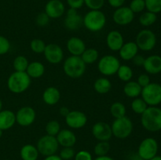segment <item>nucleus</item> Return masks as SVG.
I'll return each instance as SVG.
<instances>
[{
  "instance_id": "1",
  "label": "nucleus",
  "mask_w": 161,
  "mask_h": 160,
  "mask_svg": "<svg viewBox=\"0 0 161 160\" xmlns=\"http://www.w3.org/2000/svg\"><path fill=\"white\" fill-rule=\"evenodd\" d=\"M141 123L149 132L156 133L161 130V108L157 106H149L141 115Z\"/></svg>"
},
{
  "instance_id": "2",
  "label": "nucleus",
  "mask_w": 161,
  "mask_h": 160,
  "mask_svg": "<svg viewBox=\"0 0 161 160\" xmlns=\"http://www.w3.org/2000/svg\"><path fill=\"white\" fill-rule=\"evenodd\" d=\"M31 85V78L26 72H14L9 76L7 87L11 93L20 94L26 91Z\"/></svg>"
},
{
  "instance_id": "3",
  "label": "nucleus",
  "mask_w": 161,
  "mask_h": 160,
  "mask_svg": "<svg viewBox=\"0 0 161 160\" xmlns=\"http://www.w3.org/2000/svg\"><path fill=\"white\" fill-rule=\"evenodd\" d=\"M86 64L79 56H70L66 58L63 64L64 74L69 78H78L83 76L86 72Z\"/></svg>"
},
{
  "instance_id": "4",
  "label": "nucleus",
  "mask_w": 161,
  "mask_h": 160,
  "mask_svg": "<svg viewBox=\"0 0 161 160\" xmlns=\"http://www.w3.org/2000/svg\"><path fill=\"white\" fill-rule=\"evenodd\" d=\"M83 24L90 31L97 32L106 24V17L101 9L90 10L83 17Z\"/></svg>"
},
{
  "instance_id": "5",
  "label": "nucleus",
  "mask_w": 161,
  "mask_h": 160,
  "mask_svg": "<svg viewBox=\"0 0 161 160\" xmlns=\"http://www.w3.org/2000/svg\"><path fill=\"white\" fill-rule=\"evenodd\" d=\"M113 136L118 139H126L133 132V122L129 117L124 115L121 118L115 119L111 125Z\"/></svg>"
},
{
  "instance_id": "6",
  "label": "nucleus",
  "mask_w": 161,
  "mask_h": 160,
  "mask_svg": "<svg viewBox=\"0 0 161 160\" xmlns=\"http://www.w3.org/2000/svg\"><path fill=\"white\" fill-rule=\"evenodd\" d=\"M141 96L148 106H157L161 104V84L150 83L142 88Z\"/></svg>"
},
{
  "instance_id": "7",
  "label": "nucleus",
  "mask_w": 161,
  "mask_h": 160,
  "mask_svg": "<svg viewBox=\"0 0 161 160\" xmlns=\"http://www.w3.org/2000/svg\"><path fill=\"white\" fill-rule=\"evenodd\" d=\"M119 66V60L116 56L109 54L102 56L97 63V69L99 72L105 76L116 75Z\"/></svg>"
},
{
  "instance_id": "8",
  "label": "nucleus",
  "mask_w": 161,
  "mask_h": 160,
  "mask_svg": "<svg viewBox=\"0 0 161 160\" xmlns=\"http://www.w3.org/2000/svg\"><path fill=\"white\" fill-rule=\"evenodd\" d=\"M36 147L40 155L47 157L56 154L59 147V144L57 141L56 136L46 134L39 138Z\"/></svg>"
},
{
  "instance_id": "9",
  "label": "nucleus",
  "mask_w": 161,
  "mask_h": 160,
  "mask_svg": "<svg viewBox=\"0 0 161 160\" xmlns=\"http://www.w3.org/2000/svg\"><path fill=\"white\" fill-rule=\"evenodd\" d=\"M135 43L138 50L148 52L153 50L157 44V36L155 33L149 29H144L138 33L135 39Z\"/></svg>"
},
{
  "instance_id": "10",
  "label": "nucleus",
  "mask_w": 161,
  "mask_h": 160,
  "mask_svg": "<svg viewBox=\"0 0 161 160\" xmlns=\"http://www.w3.org/2000/svg\"><path fill=\"white\" fill-rule=\"evenodd\" d=\"M158 149L159 145L157 140L153 137H147L140 143L137 153L143 160H149L157 155Z\"/></svg>"
},
{
  "instance_id": "11",
  "label": "nucleus",
  "mask_w": 161,
  "mask_h": 160,
  "mask_svg": "<svg viewBox=\"0 0 161 160\" xmlns=\"http://www.w3.org/2000/svg\"><path fill=\"white\" fill-rule=\"evenodd\" d=\"M65 123L69 128L78 130L86 125L87 122V116L83 111L74 110L70 111L69 114L64 117Z\"/></svg>"
},
{
  "instance_id": "12",
  "label": "nucleus",
  "mask_w": 161,
  "mask_h": 160,
  "mask_svg": "<svg viewBox=\"0 0 161 160\" xmlns=\"http://www.w3.org/2000/svg\"><path fill=\"white\" fill-rule=\"evenodd\" d=\"M16 115V122L19 125L23 127H27L33 124L36 119V112L31 107L25 106L20 108Z\"/></svg>"
},
{
  "instance_id": "13",
  "label": "nucleus",
  "mask_w": 161,
  "mask_h": 160,
  "mask_svg": "<svg viewBox=\"0 0 161 160\" xmlns=\"http://www.w3.org/2000/svg\"><path fill=\"white\" fill-rule=\"evenodd\" d=\"M113 21L119 26H126L131 23L135 19V13L129 6H121L117 8L113 14Z\"/></svg>"
},
{
  "instance_id": "14",
  "label": "nucleus",
  "mask_w": 161,
  "mask_h": 160,
  "mask_svg": "<svg viewBox=\"0 0 161 160\" xmlns=\"http://www.w3.org/2000/svg\"><path fill=\"white\" fill-rule=\"evenodd\" d=\"M43 54L46 60L52 64H60L64 58L63 50L60 45L55 43H50L46 45Z\"/></svg>"
},
{
  "instance_id": "15",
  "label": "nucleus",
  "mask_w": 161,
  "mask_h": 160,
  "mask_svg": "<svg viewBox=\"0 0 161 160\" xmlns=\"http://www.w3.org/2000/svg\"><path fill=\"white\" fill-rule=\"evenodd\" d=\"M92 134L98 141H108L113 136L111 125L105 122H97L92 126Z\"/></svg>"
},
{
  "instance_id": "16",
  "label": "nucleus",
  "mask_w": 161,
  "mask_h": 160,
  "mask_svg": "<svg viewBox=\"0 0 161 160\" xmlns=\"http://www.w3.org/2000/svg\"><path fill=\"white\" fill-rule=\"evenodd\" d=\"M65 6L61 0H49L45 6L44 12L50 19H58L64 13Z\"/></svg>"
},
{
  "instance_id": "17",
  "label": "nucleus",
  "mask_w": 161,
  "mask_h": 160,
  "mask_svg": "<svg viewBox=\"0 0 161 160\" xmlns=\"http://www.w3.org/2000/svg\"><path fill=\"white\" fill-rule=\"evenodd\" d=\"M64 24L67 29L70 31H75L79 29L83 24V17L78 13L77 9L69 8L64 20Z\"/></svg>"
},
{
  "instance_id": "18",
  "label": "nucleus",
  "mask_w": 161,
  "mask_h": 160,
  "mask_svg": "<svg viewBox=\"0 0 161 160\" xmlns=\"http://www.w3.org/2000/svg\"><path fill=\"white\" fill-rule=\"evenodd\" d=\"M124 43V36L119 31L113 30L109 31L106 36V44L112 51H119Z\"/></svg>"
},
{
  "instance_id": "19",
  "label": "nucleus",
  "mask_w": 161,
  "mask_h": 160,
  "mask_svg": "<svg viewBox=\"0 0 161 160\" xmlns=\"http://www.w3.org/2000/svg\"><path fill=\"white\" fill-rule=\"evenodd\" d=\"M149 75H157L161 72V56L151 55L145 59L142 66Z\"/></svg>"
},
{
  "instance_id": "20",
  "label": "nucleus",
  "mask_w": 161,
  "mask_h": 160,
  "mask_svg": "<svg viewBox=\"0 0 161 160\" xmlns=\"http://www.w3.org/2000/svg\"><path fill=\"white\" fill-rule=\"evenodd\" d=\"M59 146L64 147H73L76 143V136L73 131L68 129H63L60 130L56 136Z\"/></svg>"
},
{
  "instance_id": "21",
  "label": "nucleus",
  "mask_w": 161,
  "mask_h": 160,
  "mask_svg": "<svg viewBox=\"0 0 161 160\" xmlns=\"http://www.w3.org/2000/svg\"><path fill=\"white\" fill-rule=\"evenodd\" d=\"M67 50L72 56H80L82 53L86 50V44L84 41L78 37H72L68 40Z\"/></svg>"
},
{
  "instance_id": "22",
  "label": "nucleus",
  "mask_w": 161,
  "mask_h": 160,
  "mask_svg": "<svg viewBox=\"0 0 161 160\" xmlns=\"http://www.w3.org/2000/svg\"><path fill=\"white\" fill-rule=\"evenodd\" d=\"M138 47L135 42H124L119 50V56L124 61H131L138 53Z\"/></svg>"
},
{
  "instance_id": "23",
  "label": "nucleus",
  "mask_w": 161,
  "mask_h": 160,
  "mask_svg": "<svg viewBox=\"0 0 161 160\" xmlns=\"http://www.w3.org/2000/svg\"><path fill=\"white\" fill-rule=\"evenodd\" d=\"M61 99V93L58 88L54 86H49L42 93V100L44 103L50 106H53Z\"/></svg>"
},
{
  "instance_id": "24",
  "label": "nucleus",
  "mask_w": 161,
  "mask_h": 160,
  "mask_svg": "<svg viewBox=\"0 0 161 160\" xmlns=\"http://www.w3.org/2000/svg\"><path fill=\"white\" fill-rule=\"evenodd\" d=\"M16 123V115L14 111L10 110H2L0 111V129L7 130Z\"/></svg>"
},
{
  "instance_id": "25",
  "label": "nucleus",
  "mask_w": 161,
  "mask_h": 160,
  "mask_svg": "<svg viewBox=\"0 0 161 160\" xmlns=\"http://www.w3.org/2000/svg\"><path fill=\"white\" fill-rule=\"evenodd\" d=\"M26 73L31 78H39L45 73V66L39 61H32L28 64Z\"/></svg>"
},
{
  "instance_id": "26",
  "label": "nucleus",
  "mask_w": 161,
  "mask_h": 160,
  "mask_svg": "<svg viewBox=\"0 0 161 160\" xmlns=\"http://www.w3.org/2000/svg\"><path fill=\"white\" fill-rule=\"evenodd\" d=\"M20 155L22 160H37L39 153L36 146L28 144L20 148Z\"/></svg>"
},
{
  "instance_id": "27",
  "label": "nucleus",
  "mask_w": 161,
  "mask_h": 160,
  "mask_svg": "<svg viewBox=\"0 0 161 160\" xmlns=\"http://www.w3.org/2000/svg\"><path fill=\"white\" fill-rule=\"evenodd\" d=\"M142 88L136 81H129L126 83L124 87V93L127 97L136 98L141 95Z\"/></svg>"
},
{
  "instance_id": "28",
  "label": "nucleus",
  "mask_w": 161,
  "mask_h": 160,
  "mask_svg": "<svg viewBox=\"0 0 161 160\" xmlns=\"http://www.w3.org/2000/svg\"><path fill=\"white\" fill-rule=\"evenodd\" d=\"M94 89L97 93L106 94L111 90L112 83L108 78L105 77H101L97 78L94 82Z\"/></svg>"
},
{
  "instance_id": "29",
  "label": "nucleus",
  "mask_w": 161,
  "mask_h": 160,
  "mask_svg": "<svg viewBox=\"0 0 161 160\" xmlns=\"http://www.w3.org/2000/svg\"><path fill=\"white\" fill-rule=\"evenodd\" d=\"M80 57L86 64H91L95 63L98 60L99 53L94 48H86L82 53Z\"/></svg>"
},
{
  "instance_id": "30",
  "label": "nucleus",
  "mask_w": 161,
  "mask_h": 160,
  "mask_svg": "<svg viewBox=\"0 0 161 160\" xmlns=\"http://www.w3.org/2000/svg\"><path fill=\"white\" fill-rule=\"evenodd\" d=\"M116 74L118 75L119 79L125 83L130 81L134 75L131 67L127 64H120Z\"/></svg>"
},
{
  "instance_id": "31",
  "label": "nucleus",
  "mask_w": 161,
  "mask_h": 160,
  "mask_svg": "<svg viewBox=\"0 0 161 160\" xmlns=\"http://www.w3.org/2000/svg\"><path fill=\"white\" fill-rule=\"evenodd\" d=\"M109 111L111 115L115 119H118V118H121L123 116L126 115V107L123 103L119 101L114 102L110 106Z\"/></svg>"
},
{
  "instance_id": "32",
  "label": "nucleus",
  "mask_w": 161,
  "mask_h": 160,
  "mask_svg": "<svg viewBox=\"0 0 161 160\" xmlns=\"http://www.w3.org/2000/svg\"><path fill=\"white\" fill-rule=\"evenodd\" d=\"M157 20V16L156 13H153L149 11L143 13L139 17V23L143 27H149L156 23Z\"/></svg>"
},
{
  "instance_id": "33",
  "label": "nucleus",
  "mask_w": 161,
  "mask_h": 160,
  "mask_svg": "<svg viewBox=\"0 0 161 160\" xmlns=\"http://www.w3.org/2000/svg\"><path fill=\"white\" fill-rule=\"evenodd\" d=\"M131 109L135 114L138 115H142L149 106H148L147 104L146 103L144 100L142 98H140V97H136V98H134V100L131 102Z\"/></svg>"
},
{
  "instance_id": "34",
  "label": "nucleus",
  "mask_w": 161,
  "mask_h": 160,
  "mask_svg": "<svg viewBox=\"0 0 161 160\" xmlns=\"http://www.w3.org/2000/svg\"><path fill=\"white\" fill-rule=\"evenodd\" d=\"M29 62L25 56L19 55L14 60V68L15 72H26Z\"/></svg>"
},
{
  "instance_id": "35",
  "label": "nucleus",
  "mask_w": 161,
  "mask_h": 160,
  "mask_svg": "<svg viewBox=\"0 0 161 160\" xmlns=\"http://www.w3.org/2000/svg\"><path fill=\"white\" fill-rule=\"evenodd\" d=\"M110 151V144L108 141H98L94 146V152L97 156H104L108 155Z\"/></svg>"
},
{
  "instance_id": "36",
  "label": "nucleus",
  "mask_w": 161,
  "mask_h": 160,
  "mask_svg": "<svg viewBox=\"0 0 161 160\" xmlns=\"http://www.w3.org/2000/svg\"><path fill=\"white\" fill-rule=\"evenodd\" d=\"M46 133L50 136H56L61 130V125L57 120H51L48 122L45 127Z\"/></svg>"
},
{
  "instance_id": "37",
  "label": "nucleus",
  "mask_w": 161,
  "mask_h": 160,
  "mask_svg": "<svg viewBox=\"0 0 161 160\" xmlns=\"http://www.w3.org/2000/svg\"><path fill=\"white\" fill-rule=\"evenodd\" d=\"M46 43L43 40L40 39H34L30 42V48L31 51L35 53H43L46 48Z\"/></svg>"
},
{
  "instance_id": "38",
  "label": "nucleus",
  "mask_w": 161,
  "mask_h": 160,
  "mask_svg": "<svg viewBox=\"0 0 161 160\" xmlns=\"http://www.w3.org/2000/svg\"><path fill=\"white\" fill-rule=\"evenodd\" d=\"M146 9L153 13L161 12V0H145Z\"/></svg>"
},
{
  "instance_id": "39",
  "label": "nucleus",
  "mask_w": 161,
  "mask_h": 160,
  "mask_svg": "<svg viewBox=\"0 0 161 160\" xmlns=\"http://www.w3.org/2000/svg\"><path fill=\"white\" fill-rule=\"evenodd\" d=\"M129 8L134 13H139L146 9L145 0H132L130 3Z\"/></svg>"
},
{
  "instance_id": "40",
  "label": "nucleus",
  "mask_w": 161,
  "mask_h": 160,
  "mask_svg": "<svg viewBox=\"0 0 161 160\" xmlns=\"http://www.w3.org/2000/svg\"><path fill=\"white\" fill-rule=\"evenodd\" d=\"M75 152L72 147H62L59 153V156L62 160H71L75 157Z\"/></svg>"
},
{
  "instance_id": "41",
  "label": "nucleus",
  "mask_w": 161,
  "mask_h": 160,
  "mask_svg": "<svg viewBox=\"0 0 161 160\" xmlns=\"http://www.w3.org/2000/svg\"><path fill=\"white\" fill-rule=\"evenodd\" d=\"M84 4L91 10H98L105 5V0H84Z\"/></svg>"
},
{
  "instance_id": "42",
  "label": "nucleus",
  "mask_w": 161,
  "mask_h": 160,
  "mask_svg": "<svg viewBox=\"0 0 161 160\" xmlns=\"http://www.w3.org/2000/svg\"><path fill=\"white\" fill-rule=\"evenodd\" d=\"M50 17H48L47 13L45 12L39 13L37 16H36V23L38 26L39 27H45L50 22Z\"/></svg>"
},
{
  "instance_id": "43",
  "label": "nucleus",
  "mask_w": 161,
  "mask_h": 160,
  "mask_svg": "<svg viewBox=\"0 0 161 160\" xmlns=\"http://www.w3.org/2000/svg\"><path fill=\"white\" fill-rule=\"evenodd\" d=\"M10 50V42L5 36L0 35V55L7 53Z\"/></svg>"
},
{
  "instance_id": "44",
  "label": "nucleus",
  "mask_w": 161,
  "mask_h": 160,
  "mask_svg": "<svg viewBox=\"0 0 161 160\" xmlns=\"http://www.w3.org/2000/svg\"><path fill=\"white\" fill-rule=\"evenodd\" d=\"M75 160H94L93 159V156L91 153L88 151L86 150H81L75 153V157H74Z\"/></svg>"
},
{
  "instance_id": "45",
  "label": "nucleus",
  "mask_w": 161,
  "mask_h": 160,
  "mask_svg": "<svg viewBox=\"0 0 161 160\" xmlns=\"http://www.w3.org/2000/svg\"><path fill=\"white\" fill-rule=\"evenodd\" d=\"M136 82L140 85L142 88H143L150 83V77L148 74H141L138 77V79Z\"/></svg>"
},
{
  "instance_id": "46",
  "label": "nucleus",
  "mask_w": 161,
  "mask_h": 160,
  "mask_svg": "<svg viewBox=\"0 0 161 160\" xmlns=\"http://www.w3.org/2000/svg\"><path fill=\"white\" fill-rule=\"evenodd\" d=\"M69 7L79 9L84 5V0H66Z\"/></svg>"
},
{
  "instance_id": "47",
  "label": "nucleus",
  "mask_w": 161,
  "mask_h": 160,
  "mask_svg": "<svg viewBox=\"0 0 161 160\" xmlns=\"http://www.w3.org/2000/svg\"><path fill=\"white\" fill-rule=\"evenodd\" d=\"M145 59L146 58L142 56V55L137 54L133 59L131 60L133 61V64H135V66H138V67H141V66H143L145 62Z\"/></svg>"
},
{
  "instance_id": "48",
  "label": "nucleus",
  "mask_w": 161,
  "mask_h": 160,
  "mask_svg": "<svg viewBox=\"0 0 161 160\" xmlns=\"http://www.w3.org/2000/svg\"><path fill=\"white\" fill-rule=\"evenodd\" d=\"M125 1L126 0H108V3L110 6L117 9V8L124 6Z\"/></svg>"
},
{
  "instance_id": "49",
  "label": "nucleus",
  "mask_w": 161,
  "mask_h": 160,
  "mask_svg": "<svg viewBox=\"0 0 161 160\" xmlns=\"http://www.w3.org/2000/svg\"><path fill=\"white\" fill-rule=\"evenodd\" d=\"M69 111H69V108H68L67 107H65V106L61 107V108H60V110H59L60 114H61L62 116H64V117H65V116L67 115L68 114H69Z\"/></svg>"
},
{
  "instance_id": "50",
  "label": "nucleus",
  "mask_w": 161,
  "mask_h": 160,
  "mask_svg": "<svg viewBox=\"0 0 161 160\" xmlns=\"http://www.w3.org/2000/svg\"><path fill=\"white\" fill-rule=\"evenodd\" d=\"M43 160H62L61 158V157L58 155H49V156L45 157Z\"/></svg>"
},
{
  "instance_id": "51",
  "label": "nucleus",
  "mask_w": 161,
  "mask_h": 160,
  "mask_svg": "<svg viewBox=\"0 0 161 160\" xmlns=\"http://www.w3.org/2000/svg\"><path fill=\"white\" fill-rule=\"evenodd\" d=\"M94 160H114L112 157L108 155H104V156H97V158H94Z\"/></svg>"
},
{
  "instance_id": "52",
  "label": "nucleus",
  "mask_w": 161,
  "mask_h": 160,
  "mask_svg": "<svg viewBox=\"0 0 161 160\" xmlns=\"http://www.w3.org/2000/svg\"><path fill=\"white\" fill-rule=\"evenodd\" d=\"M130 160H143V159L138 155V153H136V154H133V155L130 156Z\"/></svg>"
},
{
  "instance_id": "53",
  "label": "nucleus",
  "mask_w": 161,
  "mask_h": 160,
  "mask_svg": "<svg viewBox=\"0 0 161 160\" xmlns=\"http://www.w3.org/2000/svg\"><path fill=\"white\" fill-rule=\"evenodd\" d=\"M149 160H161V155H155V156L153 157V158H150Z\"/></svg>"
},
{
  "instance_id": "54",
  "label": "nucleus",
  "mask_w": 161,
  "mask_h": 160,
  "mask_svg": "<svg viewBox=\"0 0 161 160\" xmlns=\"http://www.w3.org/2000/svg\"><path fill=\"white\" fill-rule=\"evenodd\" d=\"M3 110V101H2V100L0 99V111Z\"/></svg>"
},
{
  "instance_id": "55",
  "label": "nucleus",
  "mask_w": 161,
  "mask_h": 160,
  "mask_svg": "<svg viewBox=\"0 0 161 160\" xmlns=\"http://www.w3.org/2000/svg\"><path fill=\"white\" fill-rule=\"evenodd\" d=\"M2 136H3V130H2L1 129H0V138L2 137Z\"/></svg>"
},
{
  "instance_id": "56",
  "label": "nucleus",
  "mask_w": 161,
  "mask_h": 160,
  "mask_svg": "<svg viewBox=\"0 0 161 160\" xmlns=\"http://www.w3.org/2000/svg\"><path fill=\"white\" fill-rule=\"evenodd\" d=\"M4 160H9V159H4Z\"/></svg>"
}]
</instances>
